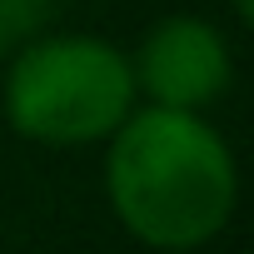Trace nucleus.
Listing matches in <instances>:
<instances>
[{
  "instance_id": "nucleus-3",
  "label": "nucleus",
  "mask_w": 254,
  "mask_h": 254,
  "mask_svg": "<svg viewBox=\"0 0 254 254\" xmlns=\"http://www.w3.org/2000/svg\"><path fill=\"white\" fill-rule=\"evenodd\" d=\"M130 75H135V90H145L155 110L194 115L229 90L234 65H229L224 35L209 20L170 15L145 35L140 55L130 60Z\"/></svg>"
},
{
  "instance_id": "nucleus-5",
  "label": "nucleus",
  "mask_w": 254,
  "mask_h": 254,
  "mask_svg": "<svg viewBox=\"0 0 254 254\" xmlns=\"http://www.w3.org/2000/svg\"><path fill=\"white\" fill-rule=\"evenodd\" d=\"M234 10H239V20L254 30V0H234Z\"/></svg>"
},
{
  "instance_id": "nucleus-1",
  "label": "nucleus",
  "mask_w": 254,
  "mask_h": 254,
  "mask_svg": "<svg viewBox=\"0 0 254 254\" xmlns=\"http://www.w3.org/2000/svg\"><path fill=\"white\" fill-rule=\"evenodd\" d=\"M105 190L110 209L140 244L180 254L209 244L229 224L239 170L209 120L145 105L110 140Z\"/></svg>"
},
{
  "instance_id": "nucleus-4",
  "label": "nucleus",
  "mask_w": 254,
  "mask_h": 254,
  "mask_svg": "<svg viewBox=\"0 0 254 254\" xmlns=\"http://www.w3.org/2000/svg\"><path fill=\"white\" fill-rule=\"evenodd\" d=\"M45 15H50V0H0V50L20 40L25 30H35Z\"/></svg>"
},
{
  "instance_id": "nucleus-2",
  "label": "nucleus",
  "mask_w": 254,
  "mask_h": 254,
  "mask_svg": "<svg viewBox=\"0 0 254 254\" xmlns=\"http://www.w3.org/2000/svg\"><path fill=\"white\" fill-rule=\"evenodd\" d=\"M135 75L95 35L30 40L5 75V115L35 145H95L135 115Z\"/></svg>"
}]
</instances>
